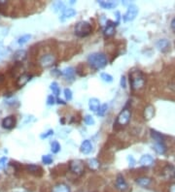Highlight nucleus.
Wrapping results in <instances>:
<instances>
[{
	"instance_id": "f257e3e1",
	"label": "nucleus",
	"mask_w": 175,
	"mask_h": 192,
	"mask_svg": "<svg viewBox=\"0 0 175 192\" xmlns=\"http://www.w3.org/2000/svg\"><path fill=\"white\" fill-rule=\"evenodd\" d=\"M146 79L140 70H134L130 73V84L132 91H138L144 87Z\"/></svg>"
},
{
	"instance_id": "f03ea898",
	"label": "nucleus",
	"mask_w": 175,
	"mask_h": 192,
	"mask_svg": "<svg viewBox=\"0 0 175 192\" xmlns=\"http://www.w3.org/2000/svg\"><path fill=\"white\" fill-rule=\"evenodd\" d=\"M88 63L95 70H99L104 68L108 63V59L104 53H95L88 56Z\"/></svg>"
},
{
	"instance_id": "7ed1b4c3",
	"label": "nucleus",
	"mask_w": 175,
	"mask_h": 192,
	"mask_svg": "<svg viewBox=\"0 0 175 192\" xmlns=\"http://www.w3.org/2000/svg\"><path fill=\"white\" fill-rule=\"evenodd\" d=\"M92 26L89 22L88 21H79L75 26V29H74V33H75L76 36L84 38L89 36V34H92Z\"/></svg>"
},
{
	"instance_id": "20e7f679",
	"label": "nucleus",
	"mask_w": 175,
	"mask_h": 192,
	"mask_svg": "<svg viewBox=\"0 0 175 192\" xmlns=\"http://www.w3.org/2000/svg\"><path fill=\"white\" fill-rule=\"evenodd\" d=\"M57 61V56L53 53H46L42 54L39 58V64H40L43 68H48L53 66Z\"/></svg>"
},
{
	"instance_id": "39448f33",
	"label": "nucleus",
	"mask_w": 175,
	"mask_h": 192,
	"mask_svg": "<svg viewBox=\"0 0 175 192\" xmlns=\"http://www.w3.org/2000/svg\"><path fill=\"white\" fill-rule=\"evenodd\" d=\"M131 117V112L130 109L124 108L122 112H121L118 116H117L115 124L116 125H120V126H126L128 124Z\"/></svg>"
},
{
	"instance_id": "423d86ee",
	"label": "nucleus",
	"mask_w": 175,
	"mask_h": 192,
	"mask_svg": "<svg viewBox=\"0 0 175 192\" xmlns=\"http://www.w3.org/2000/svg\"><path fill=\"white\" fill-rule=\"evenodd\" d=\"M69 170L71 171L73 174H75L76 176L83 175L85 172L84 162L80 159L72 160V161L69 163Z\"/></svg>"
},
{
	"instance_id": "0eeeda50",
	"label": "nucleus",
	"mask_w": 175,
	"mask_h": 192,
	"mask_svg": "<svg viewBox=\"0 0 175 192\" xmlns=\"http://www.w3.org/2000/svg\"><path fill=\"white\" fill-rule=\"evenodd\" d=\"M137 14H138V7L133 5V4H131V5H130V7H128L127 13L124 15V17H123L124 21L127 22V21H133L136 16H137Z\"/></svg>"
},
{
	"instance_id": "6e6552de",
	"label": "nucleus",
	"mask_w": 175,
	"mask_h": 192,
	"mask_svg": "<svg viewBox=\"0 0 175 192\" xmlns=\"http://www.w3.org/2000/svg\"><path fill=\"white\" fill-rule=\"evenodd\" d=\"M115 185H116V188L121 192H126L127 190H128V185L127 183L124 178L123 177V175H121V174L117 176Z\"/></svg>"
},
{
	"instance_id": "1a4fd4ad",
	"label": "nucleus",
	"mask_w": 175,
	"mask_h": 192,
	"mask_svg": "<svg viewBox=\"0 0 175 192\" xmlns=\"http://www.w3.org/2000/svg\"><path fill=\"white\" fill-rule=\"evenodd\" d=\"M118 23H116L114 21H106V26L103 30V34L105 37H111L113 35L115 34L116 30H115V27L117 26Z\"/></svg>"
},
{
	"instance_id": "9d476101",
	"label": "nucleus",
	"mask_w": 175,
	"mask_h": 192,
	"mask_svg": "<svg viewBox=\"0 0 175 192\" xmlns=\"http://www.w3.org/2000/svg\"><path fill=\"white\" fill-rule=\"evenodd\" d=\"M162 175L166 179H175V167L171 164H167L166 166L163 167Z\"/></svg>"
},
{
	"instance_id": "9b49d317",
	"label": "nucleus",
	"mask_w": 175,
	"mask_h": 192,
	"mask_svg": "<svg viewBox=\"0 0 175 192\" xmlns=\"http://www.w3.org/2000/svg\"><path fill=\"white\" fill-rule=\"evenodd\" d=\"M155 116V107L153 105H147L143 111V117L145 120H151Z\"/></svg>"
},
{
	"instance_id": "f8f14e48",
	"label": "nucleus",
	"mask_w": 175,
	"mask_h": 192,
	"mask_svg": "<svg viewBox=\"0 0 175 192\" xmlns=\"http://www.w3.org/2000/svg\"><path fill=\"white\" fill-rule=\"evenodd\" d=\"M156 46H157V48L159 52L166 53V52H168V50L170 48V43L167 39H161V40H159L157 42Z\"/></svg>"
},
{
	"instance_id": "ddd939ff",
	"label": "nucleus",
	"mask_w": 175,
	"mask_h": 192,
	"mask_svg": "<svg viewBox=\"0 0 175 192\" xmlns=\"http://www.w3.org/2000/svg\"><path fill=\"white\" fill-rule=\"evenodd\" d=\"M26 170L29 174L33 176H37V177H40L43 174L42 168L38 165H34V164H28V165H26Z\"/></svg>"
},
{
	"instance_id": "4468645a",
	"label": "nucleus",
	"mask_w": 175,
	"mask_h": 192,
	"mask_svg": "<svg viewBox=\"0 0 175 192\" xmlns=\"http://www.w3.org/2000/svg\"><path fill=\"white\" fill-rule=\"evenodd\" d=\"M16 125V119L14 116H9L3 119L2 120V127L5 129H12Z\"/></svg>"
},
{
	"instance_id": "2eb2a0df",
	"label": "nucleus",
	"mask_w": 175,
	"mask_h": 192,
	"mask_svg": "<svg viewBox=\"0 0 175 192\" xmlns=\"http://www.w3.org/2000/svg\"><path fill=\"white\" fill-rule=\"evenodd\" d=\"M92 145L91 143V141L85 140L80 147V151L84 154H89V152H92Z\"/></svg>"
},
{
	"instance_id": "dca6fc26",
	"label": "nucleus",
	"mask_w": 175,
	"mask_h": 192,
	"mask_svg": "<svg viewBox=\"0 0 175 192\" xmlns=\"http://www.w3.org/2000/svg\"><path fill=\"white\" fill-rule=\"evenodd\" d=\"M32 76L28 75V74H22L17 79V85L19 87H22L23 85H25L28 82L31 80Z\"/></svg>"
},
{
	"instance_id": "f3484780",
	"label": "nucleus",
	"mask_w": 175,
	"mask_h": 192,
	"mask_svg": "<svg viewBox=\"0 0 175 192\" xmlns=\"http://www.w3.org/2000/svg\"><path fill=\"white\" fill-rule=\"evenodd\" d=\"M75 15H76V11L74 10L73 8H68V9H65L63 11V13L61 14L60 19V21H65L66 19L74 17Z\"/></svg>"
},
{
	"instance_id": "a211bd4d",
	"label": "nucleus",
	"mask_w": 175,
	"mask_h": 192,
	"mask_svg": "<svg viewBox=\"0 0 175 192\" xmlns=\"http://www.w3.org/2000/svg\"><path fill=\"white\" fill-rule=\"evenodd\" d=\"M139 163L144 167H149L154 163V159L150 154H144L141 156V158H140Z\"/></svg>"
},
{
	"instance_id": "6ab92c4d",
	"label": "nucleus",
	"mask_w": 175,
	"mask_h": 192,
	"mask_svg": "<svg viewBox=\"0 0 175 192\" xmlns=\"http://www.w3.org/2000/svg\"><path fill=\"white\" fill-rule=\"evenodd\" d=\"M150 132H151L152 138L155 141V143H165V136H163L162 133L158 132L157 130H154V129H151Z\"/></svg>"
},
{
	"instance_id": "aec40b11",
	"label": "nucleus",
	"mask_w": 175,
	"mask_h": 192,
	"mask_svg": "<svg viewBox=\"0 0 175 192\" xmlns=\"http://www.w3.org/2000/svg\"><path fill=\"white\" fill-rule=\"evenodd\" d=\"M89 107L92 112L97 113L100 108V101L97 98H91L89 101Z\"/></svg>"
},
{
	"instance_id": "412c9836",
	"label": "nucleus",
	"mask_w": 175,
	"mask_h": 192,
	"mask_svg": "<svg viewBox=\"0 0 175 192\" xmlns=\"http://www.w3.org/2000/svg\"><path fill=\"white\" fill-rule=\"evenodd\" d=\"M98 4L99 5L104 8V9H113V8L117 7L118 5V2L117 1H113V0H110V1H104V0H101V1H98Z\"/></svg>"
},
{
	"instance_id": "4be33fe9",
	"label": "nucleus",
	"mask_w": 175,
	"mask_h": 192,
	"mask_svg": "<svg viewBox=\"0 0 175 192\" xmlns=\"http://www.w3.org/2000/svg\"><path fill=\"white\" fill-rule=\"evenodd\" d=\"M61 74L67 80H73L74 77H75V69L72 67H66L65 69H63V71L61 72Z\"/></svg>"
},
{
	"instance_id": "5701e85b",
	"label": "nucleus",
	"mask_w": 175,
	"mask_h": 192,
	"mask_svg": "<svg viewBox=\"0 0 175 192\" xmlns=\"http://www.w3.org/2000/svg\"><path fill=\"white\" fill-rule=\"evenodd\" d=\"M52 192H70V188L65 183H57L54 187H53V190Z\"/></svg>"
},
{
	"instance_id": "b1692460",
	"label": "nucleus",
	"mask_w": 175,
	"mask_h": 192,
	"mask_svg": "<svg viewBox=\"0 0 175 192\" xmlns=\"http://www.w3.org/2000/svg\"><path fill=\"white\" fill-rule=\"evenodd\" d=\"M87 164H88V166H89V169H91L92 171H95V172L98 170L99 167H100L99 162L97 161V159H95V158H89L88 160Z\"/></svg>"
},
{
	"instance_id": "393cba45",
	"label": "nucleus",
	"mask_w": 175,
	"mask_h": 192,
	"mask_svg": "<svg viewBox=\"0 0 175 192\" xmlns=\"http://www.w3.org/2000/svg\"><path fill=\"white\" fill-rule=\"evenodd\" d=\"M151 179L150 178H147V177H142V178H138L136 179V183L138 185H140L141 187H148L150 186L151 185Z\"/></svg>"
},
{
	"instance_id": "a878e982",
	"label": "nucleus",
	"mask_w": 175,
	"mask_h": 192,
	"mask_svg": "<svg viewBox=\"0 0 175 192\" xmlns=\"http://www.w3.org/2000/svg\"><path fill=\"white\" fill-rule=\"evenodd\" d=\"M154 150L159 154H165L166 151V146L165 145V143H155Z\"/></svg>"
},
{
	"instance_id": "bb28decb",
	"label": "nucleus",
	"mask_w": 175,
	"mask_h": 192,
	"mask_svg": "<svg viewBox=\"0 0 175 192\" xmlns=\"http://www.w3.org/2000/svg\"><path fill=\"white\" fill-rule=\"evenodd\" d=\"M26 58V52L25 50H19L14 54V59L17 61H22Z\"/></svg>"
},
{
	"instance_id": "cd10ccee",
	"label": "nucleus",
	"mask_w": 175,
	"mask_h": 192,
	"mask_svg": "<svg viewBox=\"0 0 175 192\" xmlns=\"http://www.w3.org/2000/svg\"><path fill=\"white\" fill-rule=\"evenodd\" d=\"M51 89L53 90V93L56 96H58L60 93V88L58 87V84L56 83V82H54V83L51 84Z\"/></svg>"
},
{
	"instance_id": "c85d7f7f",
	"label": "nucleus",
	"mask_w": 175,
	"mask_h": 192,
	"mask_svg": "<svg viewBox=\"0 0 175 192\" xmlns=\"http://www.w3.org/2000/svg\"><path fill=\"white\" fill-rule=\"evenodd\" d=\"M51 150H52L53 153H57L60 150V145L58 144V142H57V141L52 142V144H51Z\"/></svg>"
},
{
	"instance_id": "c756f323",
	"label": "nucleus",
	"mask_w": 175,
	"mask_h": 192,
	"mask_svg": "<svg viewBox=\"0 0 175 192\" xmlns=\"http://www.w3.org/2000/svg\"><path fill=\"white\" fill-rule=\"evenodd\" d=\"M30 38H31V35L30 34H25V35H23V36L19 38L18 43H19V45H25V43H27V42L30 40Z\"/></svg>"
},
{
	"instance_id": "7c9ffc66",
	"label": "nucleus",
	"mask_w": 175,
	"mask_h": 192,
	"mask_svg": "<svg viewBox=\"0 0 175 192\" xmlns=\"http://www.w3.org/2000/svg\"><path fill=\"white\" fill-rule=\"evenodd\" d=\"M53 157L51 155L49 154H47V155H43L42 156V162L45 164V165H50V164H52L53 163Z\"/></svg>"
},
{
	"instance_id": "2f4dec72",
	"label": "nucleus",
	"mask_w": 175,
	"mask_h": 192,
	"mask_svg": "<svg viewBox=\"0 0 175 192\" xmlns=\"http://www.w3.org/2000/svg\"><path fill=\"white\" fill-rule=\"evenodd\" d=\"M107 109H108V105H107V104L101 105L100 108H99V110L97 111V115H98L99 116H103L105 115V113L107 112Z\"/></svg>"
},
{
	"instance_id": "473e14b6",
	"label": "nucleus",
	"mask_w": 175,
	"mask_h": 192,
	"mask_svg": "<svg viewBox=\"0 0 175 192\" xmlns=\"http://www.w3.org/2000/svg\"><path fill=\"white\" fill-rule=\"evenodd\" d=\"M100 77H101V79H102L104 82H106V83H112L113 82V77L107 73H102L100 75Z\"/></svg>"
},
{
	"instance_id": "72a5a7b5",
	"label": "nucleus",
	"mask_w": 175,
	"mask_h": 192,
	"mask_svg": "<svg viewBox=\"0 0 175 192\" xmlns=\"http://www.w3.org/2000/svg\"><path fill=\"white\" fill-rule=\"evenodd\" d=\"M84 120H85V123L87 125H93L95 124V119H93V117L92 116H89V115L86 116Z\"/></svg>"
},
{
	"instance_id": "f704fd0d",
	"label": "nucleus",
	"mask_w": 175,
	"mask_h": 192,
	"mask_svg": "<svg viewBox=\"0 0 175 192\" xmlns=\"http://www.w3.org/2000/svg\"><path fill=\"white\" fill-rule=\"evenodd\" d=\"M8 162V157L7 156H3L2 158H0V170H3L6 167Z\"/></svg>"
},
{
	"instance_id": "c9c22d12",
	"label": "nucleus",
	"mask_w": 175,
	"mask_h": 192,
	"mask_svg": "<svg viewBox=\"0 0 175 192\" xmlns=\"http://www.w3.org/2000/svg\"><path fill=\"white\" fill-rule=\"evenodd\" d=\"M64 96L66 98V100L67 101H70L72 99V91L70 88H65L64 89Z\"/></svg>"
},
{
	"instance_id": "e433bc0d",
	"label": "nucleus",
	"mask_w": 175,
	"mask_h": 192,
	"mask_svg": "<svg viewBox=\"0 0 175 192\" xmlns=\"http://www.w3.org/2000/svg\"><path fill=\"white\" fill-rule=\"evenodd\" d=\"M56 103V99L53 95H49L48 98H47V104L48 105H54Z\"/></svg>"
},
{
	"instance_id": "4c0bfd02",
	"label": "nucleus",
	"mask_w": 175,
	"mask_h": 192,
	"mask_svg": "<svg viewBox=\"0 0 175 192\" xmlns=\"http://www.w3.org/2000/svg\"><path fill=\"white\" fill-rule=\"evenodd\" d=\"M54 134V130H49L48 132H46V133H44V134H41V136H40V138L41 139H46V138H48L49 136H51V135H53Z\"/></svg>"
},
{
	"instance_id": "58836bf2",
	"label": "nucleus",
	"mask_w": 175,
	"mask_h": 192,
	"mask_svg": "<svg viewBox=\"0 0 175 192\" xmlns=\"http://www.w3.org/2000/svg\"><path fill=\"white\" fill-rule=\"evenodd\" d=\"M54 8H56V11H57V10H63L64 4L62 3V2H57L56 4H54Z\"/></svg>"
},
{
	"instance_id": "ea45409f",
	"label": "nucleus",
	"mask_w": 175,
	"mask_h": 192,
	"mask_svg": "<svg viewBox=\"0 0 175 192\" xmlns=\"http://www.w3.org/2000/svg\"><path fill=\"white\" fill-rule=\"evenodd\" d=\"M121 87H122L123 88L127 87V80H126V77L124 76H122V78H121Z\"/></svg>"
},
{
	"instance_id": "a19ab883",
	"label": "nucleus",
	"mask_w": 175,
	"mask_h": 192,
	"mask_svg": "<svg viewBox=\"0 0 175 192\" xmlns=\"http://www.w3.org/2000/svg\"><path fill=\"white\" fill-rule=\"evenodd\" d=\"M127 160H128V161H130V167H133V166H134V164H135V160H134V158L132 157L131 155H128Z\"/></svg>"
},
{
	"instance_id": "79ce46f5",
	"label": "nucleus",
	"mask_w": 175,
	"mask_h": 192,
	"mask_svg": "<svg viewBox=\"0 0 175 192\" xmlns=\"http://www.w3.org/2000/svg\"><path fill=\"white\" fill-rule=\"evenodd\" d=\"M169 192H175V183H172L169 187Z\"/></svg>"
},
{
	"instance_id": "37998d69",
	"label": "nucleus",
	"mask_w": 175,
	"mask_h": 192,
	"mask_svg": "<svg viewBox=\"0 0 175 192\" xmlns=\"http://www.w3.org/2000/svg\"><path fill=\"white\" fill-rule=\"evenodd\" d=\"M170 26H171V28H172V29L175 31V19H173L172 21H171V24H170Z\"/></svg>"
},
{
	"instance_id": "c03bdc74",
	"label": "nucleus",
	"mask_w": 175,
	"mask_h": 192,
	"mask_svg": "<svg viewBox=\"0 0 175 192\" xmlns=\"http://www.w3.org/2000/svg\"><path fill=\"white\" fill-rule=\"evenodd\" d=\"M57 102L58 104H62V105H64V104H65V102H64L63 100H61V99H57Z\"/></svg>"
},
{
	"instance_id": "a18cd8bd",
	"label": "nucleus",
	"mask_w": 175,
	"mask_h": 192,
	"mask_svg": "<svg viewBox=\"0 0 175 192\" xmlns=\"http://www.w3.org/2000/svg\"><path fill=\"white\" fill-rule=\"evenodd\" d=\"M3 81H4V76L3 75H0V84H1Z\"/></svg>"
}]
</instances>
